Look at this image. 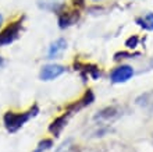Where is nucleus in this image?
Masks as SVG:
<instances>
[{
    "label": "nucleus",
    "mask_w": 153,
    "mask_h": 152,
    "mask_svg": "<svg viewBox=\"0 0 153 152\" xmlns=\"http://www.w3.org/2000/svg\"><path fill=\"white\" fill-rule=\"evenodd\" d=\"M38 112H39V108L36 105H33L32 108L29 110H27V112H13V110H8V112L4 113L3 116L4 127H6V130L8 133H17L31 117L36 116Z\"/></svg>",
    "instance_id": "nucleus-1"
},
{
    "label": "nucleus",
    "mask_w": 153,
    "mask_h": 152,
    "mask_svg": "<svg viewBox=\"0 0 153 152\" xmlns=\"http://www.w3.org/2000/svg\"><path fill=\"white\" fill-rule=\"evenodd\" d=\"M21 27H22L21 20L13 21V22L6 25V27L0 31V46H7V45L13 43V42L18 38V35H20Z\"/></svg>",
    "instance_id": "nucleus-2"
},
{
    "label": "nucleus",
    "mask_w": 153,
    "mask_h": 152,
    "mask_svg": "<svg viewBox=\"0 0 153 152\" xmlns=\"http://www.w3.org/2000/svg\"><path fill=\"white\" fill-rule=\"evenodd\" d=\"M134 76V68L128 64H121L117 66L116 68L111 70L110 73V80L114 84H121V82H127L128 80H131Z\"/></svg>",
    "instance_id": "nucleus-3"
},
{
    "label": "nucleus",
    "mask_w": 153,
    "mask_h": 152,
    "mask_svg": "<svg viewBox=\"0 0 153 152\" xmlns=\"http://www.w3.org/2000/svg\"><path fill=\"white\" fill-rule=\"evenodd\" d=\"M67 68L61 64H56V63H52V64H46L43 67L40 68V73H39V78L42 81H52V80H56L57 77L63 76L65 73Z\"/></svg>",
    "instance_id": "nucleus-4"
},
{
    "label": "nucleus",
    "mask_w": 153,
    "mask_h": 152,
    "mask_svg": "<svg viewBox=\"0 0 153 152\" xmlns=\"http://www.w3.org/2000/svg\"><path fill=\"white\" fill-rule=\"evenodd\" d=\"M57 17H59V27L60 28H67L70 25L75 24L78 18H79V10H63V6L61 8L57 11Z\"/></svg>",
    "instance_id": "nucleus-5"
},
{
    "label": "nucleus",
    "mask_w": 153,
    "mask_h": 152,
    "mask_svg": "<svg viewBox=\"0 0 153 152\" xmlns=\"http://www.w3.org/2000/svg\"><path fill=\"white\" fill-rule=\"evenodd\" d=\"M93 100H95V95H93V92L91 91V89H86L81 99L75 100L74 103H71L68 108H67V113H68L70 116H71L73 113L79 112L81 109H84V108H86V106H89V105L92 103Z\"/></svg>",
    "instance_id": "nucleus-6"
},
{
    "label": "nucleus",
    "mask_w": 153,
    "mask_h": 152,
    "mask_svg": "<svg viewBox=\"0 0 153 152\" xmlns=\"http://www.w3.org/2000/svg\"><path fill=\"white\" fill-rule=\"evenodd\" d=\"M65 49H67V40L64 38H59L54 42L50 43L48 49V59H57L63 55Z\"/></svg>",
    "instance_id": "nucleus-7"
},
{
    "label": "nucleus",
    "mask_w": 153,
    "mask_h": 152,
    "mask_svg": "<svg viewBox=\"0 0 153 152\" xmlns=\"http://www.w3.org/2000/svg\"><path fill=\"white\" fill-rule=\"evenodd\" d=\"M68 117H70V115L67 112H65L64 115H61V116L56 117V119L50 123V126H49V133H50V134H53L54 137H59V136H60V133L63 131V130H64V127L67 126Z\"/></svg>",
    "instance_id": "nucleus-8"
},
{
    "label": "nucleus",
    "mask_w": 153,
    "mask_h": 152,
    "mask_svg": "<svg viewBox=\"0 0 153 152\" xmlns=\"http://www.w3.org/2000/svg\"><path fill=\"white\" fill-rule=\"evenodd\" d=\"M137 24L139 25V27H142V28L153 31V13H146L145 16L138 17Z\"/></svg>",
    "instance_id": "nucleus-9"
},
{
    "label": "nucleus",
    "mask_w": 153,
    "mask_h": 152,
    "mask_svg": "<svg viewBox=\"0 0 153 152\" xmlns=\"http://www.w3.org/2000/svg\"><path fill=\"white\" fill-rule=\"evenodd\" d=\"M118 113V110H117V108H114V106H111V108H106L103 109V110H100V112L96 115V119H110V117H114Z\"/></svg>",
    "instance_id": "nucleus-10"
},
{
    "label": "nucleus",
    "mask_w": 153,
    "mask_h": 152,
    "mask_svg": "<svg viewBox=\"0 0 153 152\" xmlns=\"http://www.w3.org/2000/svg\"><path fill=\"white\" fill-rule=\"evenodd\" d=\"M52 145H53V141L50 138H43L42 141H39V144L36 145V148H35L33 152H45V151H48Z\"/></svg>",
    "instance_id": "nucleus-11"
},
{
    "label": "nucleus",
    "mask_w": 153,
    "mask_h": 152,
    "mask_svg": "<svg viewBox=\"0 0 153 152\" xmlns=\"http://www.w3.org/2000/svg\"><path fill=\"white\" fill-rule=\"evenodd\" d=\"M84 1H85V0H73V4H74V7H75L76 10H78V8L82 7V6L85 4Z\"/></svg>",
    "instance_id": "nucleus-12"
},
{
    "label": "nucleus",
    "mask_w": 153,
    "mask_h": 152,
    "mask_svg": "<svg viewBox=\"0 0 153 152\" xmlns=\"http://www.w3.org/2000/svg\"><path fill=\"white\" fill-rule=\"evenodd\" d=\"M3 64H4V59H3L1 56H0V68L3 67Z\"/></svg>",
    "instance_id": "nucleus-13"
},
{
    "label": "nucleus",
    "mask_w": 153,
    "mask_h": 152,
    "mask_svg": "<svg viewBox=\"0 0 153 152\" xmlns=\"http://www.w3.org/2000/svg\"><path fill=\"white\" fill-rule=\"evenodd\" d=\"M3 20H4V18H3V16L0 14V27H1V24H3Z\"/></svg>",
    "instance_id": "nucleus-14"
},
{
    "label": "nucleus",
    "mask_w": 153,
    "mask_h": 152,
    "mask_svg": "<svg viewBox=\"0 0 153 152\" xmlns=\"http://www.w3.org/2000/svg\"><path fill=\"white\" fill-rule=\"evenodd\" d=\"M92 1H95V3H97V1H102V0H92Z\"/></svg>",
    "instance_id": "nucleus-15"
}]
</instances>
